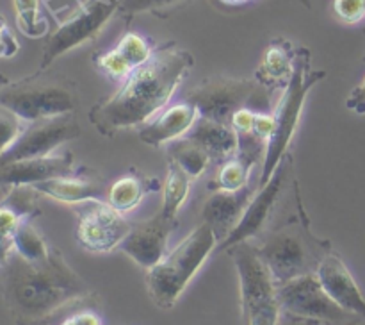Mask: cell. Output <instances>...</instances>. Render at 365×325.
Returning <instances> with one entry per match:
<instances>
[{
	"mask_svg": "<svg viewBox=\"0 0 365 325\" xmlns=\"http://www.w3.org/2000/svg\"><path fill=\"white\" fill-rule=\"evenodd\" d=\"M25 125L27 124L18 114H14L13 111L0 104V156L14 145Z\"/></svg>",
	"mask_w": 365,
	"mask_h": 325,
	"instance_id": "obj_31",
	"label": "cell"
},
{
	"mask_svg": "<svg viewBox=\"0 0 365 325\" xmlns=\"http://www.w3.org/2000/svg\"><path fill=\"white\" fill-rule=\"evenodd\" d=\"M346 107L359 114L365 113V77L362 79V82H360L359 86H355L353 91L349 93V96L346 99Z\"/></svg>",
	"mask_w": 365,
	"mask_h": 325,
	"instance_id": "obj_35",
	"label": "cell"
},
{
	"mask_svg": "<svg viewBox=\"0 0 365 325\" xmlns=\"http://www.w3.org/2000/svg\"><path fill=\"white\" fill-rule=\"evenodd\" d=\"M18 49H20V45H18L16 38L9 31V25H7L6 18L0 14V59L13 57L18 52Z\"/></svg>",
	"mask_w": 365,
	"mask_h": 325,
	"instance_id": "obj_33",
	"label": "cell"
},
{
	"mask_svg": "<svg viewBox=\"0 0 365 325\" xmlns=\"http://www.w3.org/2000/svg\"><path fill=\"white\" fill-rule=\"evenodd\" d=\"M7 82H9V81H7V77H6V75H2V74H0V89H2L4 86L7 84Z\"/></svg>",
	"mask_w": 365,
	"mask_h": 325,
	"instance_id": "obj_37",
	"label": "cell"
},
{
	"mask_svg": "<svg viewBox=\"0 0 365 325\" xmlns=\"http://www.w3.org/2000/svg\"><path fill=\"white\" fill-rule=\"evenodd\" d=\"M16 25L27 38H43L48 34V20L43 14L41 0H13Z\"/></svg>",
	"mask_w": 365,
	"mask_h": 325,
	"instance_id": "obj_27",
	"label": "cell"
},
{
	"mask_svg": "<svg viewBox=\"0 0 365 325\" xmlns=\"http://www.w3.org/2000/svg\"><path fill=\"white\" fill-rule=\"evenodd\" d=\"M78 100L77 82L63 74L50 71V68H39L34 74L7 82L0 89V104L18 114L25 124L73 114Z\"/></svg>",
	"mask_w": 365,
	"mask_h": 325,
	"instance_id": "obj_5",
	"label": "cell"
},
{
	"mask_svg": "<svg viewBox=\"0 0 365 325\" xmlns=\"http://www.w3.org/2000/svg\"><path fill=\"white\" fill-rule=\"evenodd\" d=\"M57 325H103V320L96 311L84 307L64 316Z\"/></svg>",
	"mask_w": 365,
	"mask_h": 325,
	"instance_id": "obj_34",
	"label": "cell"
},
{
	"mask_svg": "<svg viewBox=\"0 0 365 325\" xmlns=\"http://www.w3.org/2000/svg\"><path fill=\"white\" fill-rule=\"evenodd\" d=\"M253 168L248 166L245 161L239 159L237 156L230 157L220 164L216 177L209 182L210 191H217V189H225V191H237V189L250 186L252 181Z\"/></svg>",
	"mask_w": 365,
	"mask_h": 325,
	"instance_id": "obj_26",
	"label": "cell"
},
{
	"mask_svg": "<svg viewBox=\"0 0 365 325\" xmlns=\"http://www.w3.org/2000/svg\"><path fill=\"white\" fill-rule=\"evenodd\" d=\"M2 268L4 296L18 325H48L66 307L95 299L88 282L57 249L41 261H27L13 252Z\"/></svg>",
	"mask_w": 365,
	"mask_h": 325,
	"instance_id": "obj_2",
	"label": "cell"
},
{
	"mask_svg": "<svg viewBox=\"0 0 365 325\" xmlns=\"http://www.w3.org/2000/svg\"><path fill=\"white\" fill-rule=\"evenodd\" d=\"M216 246V234L202 221L173 250L164 254L159 263L146 270L145 284L150 300L160 309H171Z\"/></svg>",
	"mask_w": 365,
	"mask_h": 325,
	"instance_id": "obj_4",
	"label": "cell"
},
{
	"mask_svg": "<svg viewBox=\"0 0 365 325\" xmlns=\"http://www.w3.org/2000/svg\"><path fill=\"white\" fill-rule=\"evenodd\" d=\"M317 279L327 289L328 295L342 306L344 309L351 311L356 316L365 318V296L360 291L359 284L353 279L351 271L341 259V256L331 250L321 259L319 266L316 270Z\"/></svg>",
	"mask_w": 365,
	"mask_h": 325,
	"instance_id": "obj_19",
	"label": "cell"
},
{
	"mask_svg": "<svg viewBox=\"0 0 365 325\" xmlns=\"http://www.w3.org/2000/svg\"><path fill=\"white\" fill-rule=\"evenodd\" d=\"M292 188L294 211L273 229H267L257 245L278 286L291 279L314 274L321 259L331 252V243L317 238L310 227V218L302 204L298 179H294Z\"/></svg>",
	"mask_w": 365,
	"mask_h": 325,
	"instance_id": "obj_3",
	"label": "cell"
},
{
	"mask_svg": "<svg viewBox=\"0 0 365 325\" xmlns=\"http://www.w3.org/2000/svg\"><path fill=\"white\" fill-rule=\"evenodd\" d=\"M168 156L178 164L191 179H198L212 164L209 152L189 136L177 139L168 145Z\"/></svg>",
	"mask_w": 365,
	"mask_h": 325,
	"instance_id": "obj_25",
	"label": "cell"
},
{
	"mask_svg": "<svg viewBox=\"0 0 365 325\" xmlns=\"http://www.w3.org/2000/svg\"><path fill=\"white\" fill-rule=\"evenodd\" d=\"M75 7L61 18L57 29L48 36L39 68H50L53 61L70 50L95 39L110 18L118 13V0H73Z\"/></svg>",
	"mask_w": 365,
	"mask_h": 325,
	"instance_id": "obj_10",
	"label": "cell"
},
{
	"mask_svg": "<svg viewBox=\"0 0 365 325\" xmlns=\"http://www.w3.org/2000/svg\"><path fill=\"white\" fill-rule=\"evenodd\" d=\"M216 6L225 7V9H241V7H248L252 4L259 2V0H214Z\"/></svg>",
	"mask_w": 365,
	"mask_h": 325,
	"instance_id": "obj_36",
	"label": "cell"
},
{
	"mask_svg": "<svg viewBox=\"0 0 365 325\" xmlns=\"http://www.w3.org/2000/svg\"><path fill=\"white\" fill-rule=\"evenodd\" d=\"M73 209L77 216L75 238L89 252L106 254L120 249L132 229L125 214L114 209L107 200H88L73 206Z\"/></svg>",
	"mask_w": 365,
	"mask_h": 325,
	"instance_id": "obj_12",
	"label": "cell"
},
{
	"mask_svg": "<svg viewBox=\"0 0 365 325\" xmlns=\"http://www.w3.org/2000/svg\"><path fill=\"white\" fill-rule=\"evenodd\" d=\"M71 171H75V157L71 152L7 161V163H0V184L7 188L34 186L48 179L68 175Z\"/></svg>",
	"mask_w": 365,
	"mask_h": 325,
	"instance_id": "obj_17",
	"label": "cell"
},
{
	"mask_svg": "<svg viewBox=\"0 0 365 325\" xmlns=\"http://www.w3.org/2000/svg\"><path fill=\"white\" fill-rule=\"evenodd\" d=\"M299 46L287 38H273L255 70V81L267 91L285 89L298 66Z\"/></svg>",
	"mask_w": 365,
	"mask_h": 325,
	"instance_id": "obj_21",
	"label": "cell"
},
{
	"mask_svg": "<svg viewBox=\"0 0 365 325\" xmlns=\"http://www.w3.org/2000/svg\"><path fill=\"white\" fill-rule=\"evenodd\" d=\"M271 93L264 89L255 79L214 75L205 79L185 95V100L198 107L200 116L230 124L232 116L253 102L267 106ZM253 109V107H252Z\"/></svg>",
	"mask_w": 365,
	"mask_h": 325,
	"instance_id": "obj_8",
	"label": "cell"
},
{
	"mask_svg": "<svg viewBox=\"0 0 365 325\" xmlns=\"http://www.w3.org/2000/svg\"><path fill=\"white\" fill-rule=\"evenodd\" d=\"M187 136L209 152L212 164L217 166L237 152V132L230 124L200 116Z\"/></svg>",
	"mask_w": 365,
	"mask_h": 325,
	"instance_id": "obj_22",
	"label": "cell"
},
{
	"mask_svg": "<svg viewBox=\"0 0 365 325\" xmlns=\"http://www.w3.org/2000/svg\"><path fill=\"white\" fill-rule=\"evenodd\" d=\"M78 136H81V125L77 124L73 114L32 121L25 125L14 145L0 156V163L50 156L61 145L73 141Z\"/></svg>",
	"mask_w": 365,
	"mask_h": 325,
	"instance_id": "obj_13",
	"label": "cell"
},
{
	"mask_svg": "<svg viewBox=\"0 0 365 325\" xmlns=\"http://www.w3.org/2000/svg\"><path fill=\"white\" fill-rule=\"evenodd\" d=\"M324 77H327V71L312 68V52L307 46H299L298 66H296L294 75L287 88L282 89L280 100L271 113L274 118V132L267 143L266 157H264L262 168H260L259 188L273 177L274 170L280 166L284 157L289 154V145L298 131L307 99L314 86L323 81Z\"/></svg>",
	"mask_w": 365,
	"mask_h": 325,
	"instance_id": "obj_6",
	"label": "cell"
},
{
	"mask_svg": "<svg viewBox=\"0 0 365 325\" xmlns=\"http://www.w3.org/2000/svg\"><path fill=\"white\" fill-rule=\"evenodd\" d=\"M241 289L245 325H278L282 314L278 284L255 243L241 241L228 249Z\"/></svg>",
	"mask_w": 365,
	"mask_h": 325,
	"instance_id": "obj_7",
	"label": "cell"
},
{
	"mask_svg": "<svg viewBox=\"0 0 365 325\" xmlns=\"http://www.w3.org/2000/svg\"><path fill=\"white\" fill-rule=\"evenodd\" d=\"M364 32H365V31H364Z\"/></svg>",
	"mask_w": 365,
	"mask_h": 325,
	"instance_id": "obj_38",
	"label": "cell"
},
{
	"mask_svg": "<svg viewBox=\"0 0 365 325\" xmlns=\"http://www.w3.org/2000/svg\"><path fill=\"white\" fill-rule=\"evenodd\" d=\"M52 246L39 234L31 220H24L14 234V252L27 261H41L50 254Z\"/></svg>",
	"mask_w": 365,
	"mask_h": 325,
	"instance_id": "obj_28",
	"label": "cell"
},
{
	"mask_svg": "<svg viewBox=\"0 0 365 325\" xmlns=\"http://www.w3.org/2000/svg\"><path fill=\"white\" fill-rule=\"evenodd\" d=\"M192 179L178 166L175 161L170 159L168 163L166 179L163 182V206H160V213L166 214L168 218L177 220L178 213L184 207L185 200L189 196V189H191Z\"/></svg>",
	"mask_w": 365,
	"mask_h": 325,
	"instance_id": "obj_24",
	"label": "cell"
},
{
	"mask_svg": "<svg viewBox=\"0 0 365 325\" xmlns=\"http://www.w3.org/2000/svg\"><path fill=\"white\" fill-rule=\"evenodd\" d=\"M200 118L198 107L189 100L170 104L139 127V139L148 146H166L189 134Z\"/></svg>",
	"mask_w": 365,
	"mask_h": 325,
	"instance_id": "obj_18",
	"label": "cell"
},
{
	"mask_svg": "<svg viewBox=\"0 0 365 325\" xmlns=\"http://www.w3.org/2000/svg\"><path fill=\"white\" fill-rule=\"evenodd\" d=\"M32 188L41 196L71 206L88 200H107V191H109L106 179L88 168H75L71 174L38 182Z\"/></svg>",
	"mask_w": 365,
	"mask_h": 325,
	"instance_id": "obj_16",
	"label": "cell"
},
{
	"mask_svg": "<svg viewBox=\"0 0 365 325\" xmlns=\"http://www.w3.org/2000/svg\"><path fill=\"white\" fill-rule=\"evenodd\" d=\"M195 66L189 50L175 41L155 46L146 64L120 82L116 89L89 109L93 127L106 138L123 129L141 127L170 106V100Z\"/></svg>",
	"mask_w": 365,
	"mask_h": 325,
	"instance_id": "obj_1",
	"label": "cell"
},
{
	"mask_svg": "<svg viewBox=\"0 0 365 325\" xmlns=\"http://www.w3.org/2000/svg\"><path fill=\"white\" fill-rule=\"evenodd\" d=\"M294 168V161H292L291 154L284 157L280 166L274 170L273 177L260 186L253 199L250 200L248 207L242 213L241 220L235 225L234 231L217 245L220 250H228L230 246L237 245L241 241H253V239L260 238L264 232L269 229V218L273 216L274 209H277L278 202L284 196L285 188H287L289 181L294 177L292 174Z\"/></svg>",
	"mask_w": 365,
	"mask_h": 325,
	"instance_id": "obj_11",
	"label": "cell"
},
{
	"mask_svg": "<svg viewBox=\"0 0 365 325\" xmlns=\"http://www.w3.org/2000/svg\"><path fill=\"white\" fill-rule=\"evenodd\" d=\"M253 195L255 189H252V186H246L237 191H225V189L210 191V196L203 204L202 218L216 234L217 245L234 231Z\"/></svg>",
	"mask_w": 365,
	"mask_h": 325,
	"instance_id": "obj_20",
	"label": "cell"
},
{
	"mask_svg": "<svg viewBox=\"0 0 365 325\" xmlns=\"http://www.w3.org/2000/svg\"><path fill=\"white\" fill-rule=\"evenodd\" d=\"M155 52V45L139 32H125L109 50L93 54V66L107 79L123 82L128 75L146 64Z\"/></svg>",
	"mask_w": 365,
	"mask_h": 325,
	"instance_id": "obj_15",
	"label": "cell"
},
{
	"mask_svg": "<svg viewBox=\"0 0 365 325\" xmlns=\"http://www.w3.org/2000/svg\"><path fill=\"white\" fill-rule=\"evenodd\" d=\"M24 220H29V218H25L9 202L4 200L0 204V266H4L11 254L14 252V234Z\"/></svg>",
	"mask_w": 365,
	"mask_h": 325,
	"instance_id": "obj_29",
	"label": "cell"
},
{
	"mask_svg": "<svg viewBox=\"0 0 365 325\" xmlns=\"http://www.w3.org/2000/svg\"><path fill=\"white\" fill-rule=\"evenodd\" d=\"M331 13L346 25L365 21V0H331Z\"/></svg>",
	"mask_w": 365,
	"mask_h": 325,
	"instance_id": "obj_32",
	"label": "cell"
},
{
	"mask_svg": "<svg viewBox=\"0 0 365 325\" xmlns=\"http://www.w3.org/2000/svg\"><path fill=\"white\" fill-rule=\"evenodd\" d=\"M157 189H163V184L157 179L145 177L143 174L132 170L109 184L107 202L116 211L127 214L134 211L148 193L157 191Z\"/></svg>",
	"mask_w": 365,
	"mask_h": 325,
	"instance_id": "obj_23",
	"label": "cell"
},
{
	"mask_svg": "<svg viewBox=\"0 0 365 325\" xmlns=\"http://www.w3.org/2000/svg\"><path fill=\"white\" fill-rule=\"evenodd\" d=\"M175 227H177V220L168 218L159 211L152 218L132 224L130 232L120 249L139 266L148 270L153 264L159 263L168 252V241Z\"/></svg>",
	"mask_w": 365,
	"mask_h": 325,
	"instance_id": "obj_14",
	"label": "cell"
},
{
	"mask_svg": "<svg viewBox=\"0 0 365 325\" xmlns=\"http://www.w3.org/2000/svg\"><path fill=\"white\" fill-rule=\"evenodd\" d=\"M282 313L309 325H356V314L339 306L314 274L291 279L278 286Z\"/></svg>",
	"mask_w": 365,
	"mask_h": 325,
	"instance_id": "obj_9",
	"label": "cell"
},
{
	"mask_svg": "<svg viewBox=\"0 0 365 325\" xmlns=\"http://www.w3.org/2000/svg\"><path fill=\"white\" fill-rule=\"evenodd\" d=\"M187 0H118V13L125 18H132L139 13H152L166 16L168 11L175 9Z\"/></svg>",
	"mask_w": 365,
	"mask_h": 325,
	"instance_id": "obj_30",
	"label": "cell"
}]
</instances>
